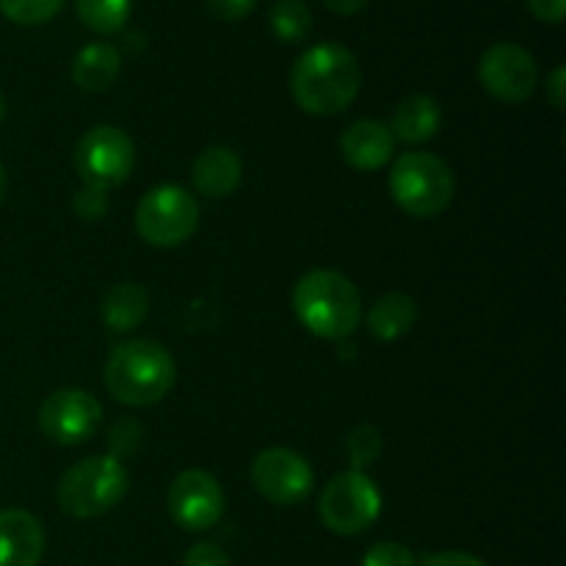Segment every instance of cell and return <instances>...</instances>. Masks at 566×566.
Returning a JSON list of instances; mask_svg holds the SVG:
<instances>
[{"instance_id":"4316f807","label":"cell","mask_w":566,"mask_h":566,"mask_svg":"<svg viewBox=\"0 0 566 566\" xmlns=\"http://www.w3.org/2000/svg\"><path fill=\"white\" fill-rule=\"evenodd\" d=\"M205 3H208L210 14H216L219 20L235 22L243 20L258 6V0H205Z\"/></svg>"},{"instance_id":"277c9868","label":"cell","mask_w":566,"mask_h":566,"mask_svg":"<svg viewBox=\"0 0 566 566\" xmlns=\"http://www.w3.org/2000/svg\"><path fill=\"white\" fill-rule=\"evenodd\" d=\"M130 475L116 457H88L72 464L55 486V503L75 520H94L119 506Z\"/></svg>"},{"instance_id":"1f68e13d","label":"cell","mask_w":566,"mask_h":566,"mask_svg":"<svg viewBox=\"0 0 566 566\" xmlns=\"http://www.w3.org/2000/svg\"><path fill=\"white\" fill-rule=\"evenodd\" d=\"M6 188H9V177H6L3 164H0V205H3V199H6Z\"/></svg>"},{"instance_id":"5bb4252c","label":"cell","mask_w":566,"mask_h":566,"mask_svg":"<svg viewBox=\"0 0 566 566\" xmlns=\"http://www.w3.org/2000/svg\"><path fill=\"white\" fill-rule=\"evenodd\" d=\"M396 153V138L390 127L376 119H359L340 136V155L348 166L359 171H376L390 164Z\"/></svg>"},{"instance_id":"d4e9b609","label":"cell","mask_w":566,"mask_h":566,"mask_svg":"<svg viewBox=\"0 0 566 566\" xmlns=\"http://www.w3.org/2000/svg\"><path fill=\"white\" fill-rule=\"evenodd\" d=\"M72 208H75V213L81 216V219L97 221L108 213V193L83 186V191H77L75 199H72Z\"/></svg>"},{"instance_id":"d6a6232c","label":"cell","mask_w":566,"mask_h":566,"mask_svg":"<svg viewBox=\"0 0 566 566\" xmlns=\"http://www.w3.org/2000/svg\"><path fill=\"white\" fill-rule=\"evenodd\" d=\"M3 116H6V99L3 94H0V122H3Z\"/></svg>"},{"instance_id":"9c48e42d","label":"cell","mask_w":566,"mask_h":566,"mask_svg":"<svg viewBox=\"0 0 566 566\" xmlns=\"http://www.w3.org/2000/svg\"><path fill=\"white\" fill-rule=\"evenodd\" d=\"M99 426H103V403L88 390H77V387L55 390L39 407V429L59 446L88 442L97 434Z\"/></svg>"},{"instance_id":"d6986e66","label":"cell","mask_w":566,"mask_h":566,"mask_svg":"<svg viewBox=\"0 0 566 566\" xmlns=\"http://www.w3.org/2000/svg\"><path fill=\"white\" fill-rule=\"evenodd\" d=\"M147 310L149 296L136 282H119V285L108 287L103 304H99V315L111 332H130L142 326V321L147 318Z\"/></svg>"},{"instance_id":"e0dca14e","label":"cell","mask_w":566,"mask_h":566,"mask_svg":"<svg viewBox=\"0 0 566 566\" xmlns=\"http://www.w3.org/2000/svg\"><path fill=\"white\" fill-rule=\"evenodd\" d=\"M122 53L108 42H92L72 61V83L83 92H105L119 77Z\"/></svg>"},{"instance_id":"ffe728a7","label":"cell","mask_w":566,"mask_h":566,"mask_svg":"<svg viewBox=\"0 0 566 566\" xmlns=\"http://www.w3.org/2000/svg\"><path fill=\"white\" fill-rule=\"evenodd\" d=\"M269 25L280 42L296 44L313 33V14L304 0H276L271 6Z\"/></svg>"},{"instance_id":"ba28073f","label":"cell","mask_w":566,"mask_h":566,"mask_svg":"<svg viewBox=\"0 0 566 566\" xmlns=\"http://www.w3.org/2000/svg\"><path fill=\"white\" fill-rule=\"evenodd\" d=\"M136 166V147L125 130L114 125H97L83 133L75 149V169L83 186L97 191H114L125 186Z\"/></svg>"},{"instance_id":"3957f363","label":"cell","mask_w":566,"mask_h":566,"mask_svg":"<svg viewBox=\"0 0 566 566\" xmlns=\"http://www.w3.org/2000/svg\"><path fill=\"white\" fill-rule=\"evenodd\" d=\"M293 313L298 324L321 340H346L363 321V296L340 271L318 269L293 287Z\"/></svg>"},{"instance_id":"30bf717a","label":"cell","mask_w":566,"mask_h":566,"mask_svg":"<svg viewBox=\"0 0 566 566\" xmlns=\"http://www.w3.org/2000/svg\"><path fill=\"white\" fill-rule=\"evenodd\" d=\"M252 484L274 506H296L310 497L315 475L302 453L291 448H269L254 457Z\"/></svg>"},{"instance_id":"5b68a950","label":"cell","mask_w":566,"mask_h":566,"mask_svg":"<svg viewBox=\"0 0 566 566\" xmlns=\"http://www.w3.org/2000/svg\"><path fill=\"white\" fill-rule=\"evenodd\" d=\"M390 193L412 219H434L446 213L457 193L451 166L431 153H407L392 164Z\"/></svg>"},{"instance_id":"4fadbf2b","label":"cell","mask_w":566,"mask_h":566,"mask_svg":"<svg viewBox=\"0 0 566 566\" xmlns=\"http://www.w3.org/2000/svg\"><path fill=\"white\" fill-rule=\"evenodd\" d=\"M44 556V528L25 509L0 512V566H39Z\"/></svg>"},{"instance_id":"f1b7e54d","label":"cell","mask_w":566,"mask_h":566,"mask_svg":"<svg viewBox=\"0 0 566 566\" xmlns=\"http://www.w3.org/2000/svg\"><path fill=\"white\" fill-rule=\"evenodd\" d=\"M423 566H486L481 558L470 556V553L462 551H446V553H434L423 562Z\"/></svg>"},{"instance_id":"83f0119b","label":"cell","mask_w":566,"mask_h":566,"mask_svg":"<svg viewBox=\"0 0 566 566\" xmlns=\"http://www.w3.org/2000/svg\"><path fill=\"white\" fill-rule=\"evenodd\" d=\"M528 9L542 22H562L566 14V0H528Z\"/></svg>"},{"instance_id":"484cf974","label":"cell","mask_w":566,"mask_h":566,"mask_svg":"<svg viewBox=\"0 0 566 566\" xmlns=\"http://www.w3.org/2000/svg\"><path fill=\"white\" fill-rule=\"evenodd\" d=\"M182 566H232L230 556L213 542H199L182 558Z\"/></svg>"},{"instance_id":"52a82bcc","label":"cell","mask_w":566,"mask_h":566,"mask_svg":"<svg viewBox=\"0 0 566 566\" xmlns=\"http://www.w3.org/2000/svg\"><path fill=\"white\" fill-rule=\"evenodd\" d=\"M199 227V202L180 186H158L144 193L136 208V230L142 241L158 249L186 243Z\"/></svg>"},{"instance_id":"44dd1931","label":"cell","mask_w":566,"mask_h":566,"mask_svg":"<svg viewBox=\"0 0 566 566\" xmlns=\"http://www.w3.org/2000/svg\"><path fill=\"white\" fill-rule=\"evenodd\" d=\"M77 17L94 33H119L127 25L133 0H75Z\"/></svg>"},{"instance_id":"f546056e","label":"cell","mask_w":566,"mask_h":566,"mask_svg":"<svg viewBox=\"0 0 566 566\" xmlns=\"http://www.w3.org/2000/svg\"><path fill=\"white\" fill-rule=\"evenodd\" d=\"M547 99L553 103V108L564 111L566 105V70L564 66H556L547 77Z\"/></svg>"},{"instance_id":"2e32d148","label":"cell","mask_w":566,"mask_h":566,"mask_svg":"<svg viewBox=\"0 0 566 566\" xmlns=\"http://www.w3.org/2000/svg\"><path fill=\"white\" fill-rule=\"evenodd\" d=\"M392 138L403 144H423L434 138L442 127V108L429 94H412L401 99L390 116Z\"/></svg>"},{"instance_id":"7a4b0ae2","label":"cell","mask_w":566,"mask_h":566,"mask_svg":"<svg viewBox=\"0 0 566 566\" xmlns=\"http://www.w3.org/2000/svg\"><path fill=\"white\" fill-rule=\"evenodd\" d=\"M105 387L119 403L133 409L155 407L175 387V357L158 340L136 337L114 346L105 363Z\"/></svg>"},{"instance_id":"6da1fadb","label":"cell","mask_w":566,"mask_h":566,"mask_svg":"<svg viewBox=\"0 0 566 566\" xmlns=\"http://www.w3.org/2000/svg\"><path fill=\"white\" fill-rule=\"evenodd\" d=\"M363 66L357 55L335 42H324L302 53L291 72L293 99L313 116L343 114L357 99Z\"/></svg>"},{"instance_id":"7c38bea8","label":"cell","mask_w":566,"mask_h":566,"mask_svg":"<svg viewBox=\"0 0 566 566\" xmlns=\"http://www.w3.org/2000/svg\"><path fill=\"white\" fill-rule=\"evenodd\" d=\"M166 506H169L171 520L182 531L202 534V531L213 528L224 514V492H221L219 481L205 470H182L171 481Z\"/></svg>"},{"instance_id":"ac0fdd59","label":"cell","mask_w":566,"mask_h":566,"mask_svg":"<svg viewBox=\"0 0 566 566\" xmlns=\"http://www.w3.org/2000/svg\"><path fill=\"white\" fill-rule=\"evenodd\" d=\"M418 321V304L409 293L392 291L376 298V304L368 313V332L376 340H398V337L409 335Z\"/></svg>"},{"instance_id":"8fae6325","label":"cell","mask_w":566,"mask_h":566,"mask_svg":"<svg viewBox=\"0 0 566 566\" xmlns=\"http://www.w3.org/2000/svg\"><path fill=\"white\" fill-rule=\"evenodd\" d=\"M479 81L501 103H525L536 92L539 66L520 44L497 42L481 55Z\"/></svg>"},{"instance_id":"603a6c76","label":"cell","mask_w":566,"mask_h":566,"mask_svg":"<svg viewBox=\"0 0 566 566\" xmlns=\"http://www.w3.org/2000/svg\"><path fill=\"white\" fill-rule=\"evenodd\" d=\"M381 446H385V442H381V431L376 429V426H357V429L348 434L346 442V453L348 459H352V468L359 470V473H363L365 468H370V464L381 457Z\"/></svg>"},{"instance_id":"4dcf8cb0","label":"cell","mask_w":566,"mask_h":566,"mask_svg":"<svg viewBox=\"0 0 566 566\" xmlns=\"http://www.w3.org/2000/svg\"><path fill=\"white\" fill-rule=\"evenodd\" d=\"M324 6L340 17H352V14H359V11L368 6V0H324Z\"/></svg>"},{"instance_id":"cb8c5ba5","label":"cell","mask_w":566,"mask_h":566,"mask_svg":"<svg viewBox=\"0 0 566 566\" xmlns=\"http://www.w3.org/2000/svg\"><path fill=\"white\" fill-rule=\"evenodd\" d=\"M363 566H415V553L401 542H379L365 553Z\"/></svg>"},{"instance_id":"8992f818","label":"cell","mask_w":566,"mask_h":566,"mask_svg":"<svg viewBox=\"0 0 566 566\" xmlns=\"http://www.w3.org/2000/svg\"><path fill=\"white\" fill-rule=\"evenodd\" d=\"M381 492L359 470L335 475L324 486L318 501V517L332 534L359 536L379 520Z\"/></svg>"},{"instance_id":"9a60e30c","label":"cell","mask_w":566,"mask_h":566,"mask_svg":"<svg viewBox=\"0 0 566 566\" xmlns=\"http://www.w3.org/2000/svg\"><path fill=\"white\" fill-rule=\"evenodd\" d=\"M243 166L235 149L208 147L197 155L191 166V180L202 197L224 199L241 186Z\"/></svg>"},{"instance_id":"7402d4cb","label":"cell","mask_w":566,"mask_h":566,"mask_svg":"<svg viewBox=\"0 0 566 566\" xmlns=\"http://www.w3.org/2000/svg\"><path fill=\"white\" fill-rule=\"evenodd\" d=\"M66 0H0V14L11 20L14 25H44L53 20Z\"/></svg>"}]
</instances>
